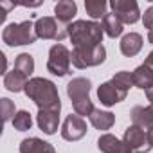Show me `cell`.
Listing matches in <instances>:
<instances>
[{
    "instance_id": "obj_1",
    "label": "cell",
    "mask_w": 153,
    "mask_h": 153,
    "mask_svg": "<svg viewBox=\"0 0 153 153\" xmlns=\"http://www.w3.org/2000/svg\"><path fill=\"white\" fill-rule=\"evenodd\" d=\"M24 92H25V96L29 99L34 101L38 110H52V112H59L61 110V101H59L58 88H56V85L51 79L33 78L25 85Z\"/></svg>"
},
{
    "instance_id": "obj_2",
    "label": "cell",
    "mask_w": 153,
    "mask_h": 153,
    "mask_svg": "<svg viewBox=\"0 0 153 153\" xmlns=\"http://www.w3.org/2000/svg\"><path fill=\"white\" fill-rule=\"evenodd\" d=\"M103 24L87 22V20H76L68 25V38L74 49H88L97 47L103 43Z\"/></svg>"
},
{
    "instance_id": "obj_3",
    "label": "cell",
    "mask_w": 153,
    "mask_h": 153,
    "mask_svg": "<svg viewBox=\"0 0 153 153\" xmlns=\"http://www.w3.org/2000/svg\"><path fill=\"white\" fill-rule=\"evenodd\" d=\"M90 79L87 78H74L68 85H67V94L70 97V103L74 106V112L78 115H90L96 108L92 105L90 99Z\"/></svg>"
},
{
    "instance_id": "obj_4",
    "label": "cell",
    "mask_w": 153,
    "mask_h": 153,
    "mask_svg": "<svg viewBox=\"0 0 153 153\" xmlns=\"http://www.w3.org/2000/svg\"><path fill=\"white\" fill-rule=\"evenodd\" d=\"M36 31L34 24L31 20H25L22 24H9L2 31V40L9 47H20V45H31L36 42Z\"/></svg>"
},
{
    "instance_id": "obj_5",
    "label": "cell",
    "mask_w": 153,
    "mask_h": 153,
    "mask_svg": "<svg viewBox=\"0 0 153 153\" xmlns=\"http://www.w3.org/2000/svg\"><path fill=\"white\" fill-rule=\"evenodd\" d=\"M70 59H72V65L76 68L97 67L106 59V49L103 43L97 47H88V49H72Z\"/></svg>"
},
{
    "instance_id": "obj_6",
    "label": "cell",
    "mask_w": 153,
    "mask_h": 153,
    "mask_svg": "<svg viewBox=\"0 0 153 153\" xmlns=\"http://www.w3.org/2000/svg\"><path fill=\"white\" fill-rule=\"evenodd\" d=\"M70 51L63 45V43H56L51 47L49 51V59H47V70L58 78L67 76L70 70Z\"/></svg>"
},
{
    "instance_id": "obj_7",
    "label": "cell",
    "mask_w": 153,
    "mask_h": 153,
    "mask_svg": "<svg viewBox=\"0 0 153 153\" xmlns=\"http://www.w3.org/2000/svg\"><path fill=\"white\" fill-rule=\"evenodd\" d=\"M34 31H36V36L42 38V40H56V42H61L63 38L68 36V27L59 24L56 18L52 16H42L34 22Z\"/></svg>"
},
{
    "instance_id": "obj_8",
    "label": "cell",
    "mask_w": 153,
    "mask_h": 153,
    "mask_svg": "<svg viewBox=\"0 0 153 153\" xmlns=\"http://www.w3.org/2000/svg\"><path fill=\"white\" fill-rule=\"evenodd\" d=\"M123 140L131 149V153H148L153 148L149 144V139H148V133L144 131V128H140L137 124H131L126 128Z\"/></svg>"
},
{
    "instance_id": "obj_9",
    "label": "cell",
    "mask_w": 153,
    "mask_h": 153,
    "mask_svg": "<svg viewBox=\"0 0 153 153\" xmlns=\"http://www.w3.org/2000/svg\"><path fill=\"white\" fill-rule=\"evenodd\" d=\"M85 135H87V123H85V119L81 115H78V114L67 115V119H65V123L61 126V137L65 140L74 142V140H79Z\"/></svg>"
},
{
    "instance_id": "obj_10",
    "label": "cell",
    "mask_w": 153,
    "mask_h": 153,
    "mask_svg": "<svg viewBox=\"0 0 153 153\" xmlns=\"http://www.w3.org/2000/svg\"><path fill=\"white\" fill-rule=\"evenodd\" d=\"M110 7L123 24H135L140 18V11L135 0H112Z\"/></svg>"
},
{
    "instance_id": "obj_11",
    "label": "cell",
    "mask_w": 153,
    "mask_h": 153,
    "mask_svg": "<svg viewBox=\"0 0 153 153\" xmlns=\"http://www.w3.org/2000/svg\"><path fill=\"white\" fill-rule=\"evenodd\" d=\"M126 96H128V92L121 90V88L115 87L112 81H106V83H103V85L97 88V97H99V101H101L105 106H114V105L124 101Z\"/></svg>"
},
{
    "instance_id": "obj_12",
    "label": "cell",
    "mask_w": 153,
    "mask_h": 153,
    "mask_svg": "<svg viewBox=\"0 0 153 153\" xmlns=\"http://www.w3.org/2000/svg\"><path fill=\"white\" fill-rule=\"evenodd\" d=\"M97 148L103 153H131V149L124 144V140L110 133H105L97 139Z\"/></svg>"
},
{
    "instance_id": "obj_13",
    "label": "cell",
    "mask_w": 153,
    "mask_h": 153,
    "mask_svg": "<svg viewBox=\"0 0 153 153\" xmlns=\"http://www.w3.org/2000/svg\"><path fill=\"white\" fill-rule=\"evenodd\" d=\"M36 123L40 126V130L47 135L56 133L58 126H59V112H52V110H38L36 115Z\"/></svg>"
},
{
    "instance_id": "obj_14",
    "label": "cell",
    "mask_w": 153,
    "mask_h": 153,
    "mask_svg": "<svg viewBox=\"0 0 153 153\" xmlns=\"http://www.w3.org/2000/svg\"><path fill=\"white\" fill-rule=\"evenodd\" d=\"M78 13V6H76L74 0H61L54 6V15H56V20L63 25H70L74 15Z\"/></svg>"
},
{
    "instance_id": "obj_15",
    "label": "cell",
    "mask_w": 153,
    "mask_h": 153,
    "mask_svg": "<svg viewBox=\"0 0 153 153\" xmlns=\"http://www.w3.org/2000/svg\"><path fill=\"white\" fill-rule=\"evenodd\" d=\"M20 153H56V149L38 137H29L20 142Z\"/></svg>"
},
{
    "instance_id": "obj_16",
    "label": "cell",
    "mask_w": 153,
    "mask_h": 153,
    "mask_svg": "<svg viewBox=\"0 0 153 153\" xmlns=\"http://www.w3.org/2000/svg\"><path fill=\"white\" fill-rule=\"evenodd\" d=\"M130 115H131L133 124H137V126H140L144 130H149L153 126V105H149V106H135L130 112Z\"/></svg>"
},
{
    "instance_id": "obj_17",
    "label": "cell",
    "mask_w": 153,
    "mask_h": 153,
    "mask_svg": "<svg viewBox=\"0 0 153 153\" xmlns=\"http://www.w3.org/2000/svg\"><path fill=\"white\" fill-rule=\"evenodd\" d=\"M142 49V36L137 34V33H130V34H124L123 40H121V52L128 58L139 54V51Z\"/></svg>"
},
{
    "instance_id": "obj_18",
    "label": "cell",
    "mask_w": 153,
    "mask_h": 153,
    "mask_svg": "<svg viewBox=\"0 0 153 153\" xmlns=\"http://www.w3.org/2000/svg\"><path fill=\"white\" fill-rule=\"evenodd\" d=\"M133 83L137 88H142L144 92L153 87V70L148 67V65H139L135 70H133Z\"/></svg>"
},
{
    "instance_id": "obj_19",
    "label": "cell",
    "mask_w": 153,
    "mask_h": 153,
    "mask_svg": "<svg viewBox=\"0 0 153 153\" xmlns=\"http://www.w3.org/2000/svg\"><path fill=\"white\" fill-rule=\"evenodd\" d=\"M27 83H29V78H25L24 74H20L15 68L11 72H6V76H4V87L9 92H20V90L25 88Z\"/></svg>"
},
{
    "instance_id": "obj_20",
    "label": "cell",
    "mask_w": 153,
    "mask_h": 153,
    "mask_svg": "<svg viewBox=\"0 0 153 153\" xmlns=\"http://www.w3.org/2000/svg\"><path fill=\"white\" fill-rule=\"evenodd\" d=\"M88 119L96 130H110L115 123V115L112 112H105V110H94L88 115Z\"/></svg>"
},
{
    "instance_id": "obj_21",
    "label": "cell",
    "mask_w": 153,
    "mask_h": 153,
    "mask_svg": "<svg viewBox=\"0 0 153 153\" xmlns=\"http://www.w3.org/2000/svg\"><path fill=\"white\" fill-rule=\"evenodd\" d=\"M103 31L110 36V38H117L123 34V22L119 20V16L115 13H106L103 18Z\"/></svg>"
},
{
    "instance_id": "obj_22",
    "label": "cell",
    "mask_w": 153,
    "mask_h": 153,
    "mask_svg": "<svg viewBox=\"0 0 153 153\" xmlns=\"http://www.w3.org/2000/svg\"><path fill=\"white\" fill-rule=\"evenodd\" d=\"M15 70H18L20 74H24L25 78H31V74L34 72V58L27 52H22L16 56L15 59Z\"/></svg>"
},
{
    "instance_id": "obj_23",
    "label": "cell",
    "mask_w": 153,
    "mask_h": 153,
    "mask_svg": "<svg viewBox=\"0 0 153 153\" xmlns=\"http://www.w3.org/2000/svg\"><path fill=\"white\" fill-rule=\"evenodd\" d=\"M110 81H112L115 87H119L121 90H124V92H128L131 87H135V83H133V72H128V70L117 72Z\"/></svg>"
},
{
    "instance_id": "obj_24",
    "label": "cell",
    "mask_w": 153,
    "mask_h": 153,
    "mask_svg": "<svg viewBox=\"0 0 153 153\" xmlns=\"http://www.w3.org/2000/svg\"><path fill=\"white\" fill-rule=\"evenodd\" d=\"M87 15L92 18H105L106 15V2L105 0H87L85 2Z\"/></svg>"
},
{
    "instance_id": "obj_25",
    "label": "cell",
    "mask_w": 153,
    "mask_h": 153,
    "mask_svg": "<svg viewBox=\"0 0 153 153\" xmlns=\"http://www.w3.org/2000/svg\"><path fill=\"white\" fill-rule=\"evenodd\" d=\"M11 123H13L15 130H18V131H27V130H31V126H33V119H31V114H29L27 110L16 112V115H15V119H13Z\"/></svg>"
},
{
    "instance_id": "obj_26",
    "label": "cell",
    "mask_w": 153,
    "mask_h": 153,
    "mask_svg": "<svg viewBox=\"0 0 153 153\" xmlns=\"http://www.w3.org/2000/svg\"><path fill=\"white\" fill-rule=\"evenodd\" d=\"M0 106H2V119H4V123H7V121H13L15 119V105H13V101L11 99H7V97H4L2 101H0Z\"/></svg>"
},
{
    "instance_id": "obj_27",
    "label": "cell",
    "mask_w": 153,
    "mask_h": 153,
    "mask_svg": "<svg viewBox=\"0 0 153 153\" xmlns=\"http://www.w3.org/2000/svg\"><path fill=\"white\" fill-rule=\"evenodd\" d=\"M142 24H144V27H146V29H153V6H149V7L144 11Z\"/></svg>"
},
{
    "instance_id": "obj_28",
    "label": "cell",
    "mask_w": 153,
    "mask_h": 153,
    "mask_svg": "<svg viewBox=\"0 0 153 153\" xmlns=\"http://www.w3.org/2000/svg\"><path fill=\"white\" fill-rule=\"evenodd\" d=\"M144 65H148V67H149V68L153 70V51H151V52L148 54V58L144 59Z\"/></svg>"
},
{
    "instance_id": "obj_29",
    "label": "cell",
    "mask_w": 153,
    "mask_h": 153,
    "mask_svg": "<svg viewBox=\"0 0 153 153\" xmlns=\"http://www.w3.org/2000/svg\"><path fill=\"white\" fill-rule=\"evenodd\" d=\"M146 97H148V101L153 105V87H149V88L146 90Z\"/></svg>"
},
{
    "instance_id": "obj_30",
    "label": "cell",
    "mask_w": 153,
    "mask_h": 153,
    "mask_svg": "<svg viewBox=\"0 0 153 153\" xmlns=\"http://www.w3.org/2000/svg\"><path fill=\"white\" fill-rule=\"evenodd\" d=\"M146 133H148V139H149V144L153 146V126H151L149 130H146Z\"/></svg>"
},
{
    "instance_id": "obj_31",
    "label": "cell",
    "mask_w": 153,
    "mask_h": 153,
    "mask_svg": "<svg viewBox=\"0 0 153 153\" xmlns=\"http://www.w3.org/2000/svg\"><path fill=\"white\" fill-rule=\"evenodd\" d=\"M148 40H149V43H153V29H149V33H148Z\"/></svg>"
}]
</instances>
